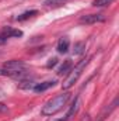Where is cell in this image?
<instances>
[{
	"label": "cell",
	"mask_w": 119,
	"mask_h": 121,
	"mask_svg": "<svg viewBox=\"0 0 119 121\" xmlns=\"http://www.w3.org/2000/svg\"><path fill=\"white\" fill-rule=\"evenodd\" d=\"M69 99H70V93H69V91H64V93H62V94L55 96L53 99H51L49 101L45 103V106H44L42 110H41V114L45 116V117H52V116H55L56 113H59L60 110L66 106V103L69 101Z\"/></svg>",
	"instance_id": "obj_1"
},
{
	"label": "cell",
	"mask_w": 119,
	"mask_h": 121,
	"mask_svg": "<svg viewBox=\"0 0 119 121\" xmlns=\"http://www.w3.org/2000/svg\"><path fill=\"white\" fill-rule=\"evenodd\" d=\"M90 59H81L76 66H74V69H71L70 70V73L67 75V78H66V80L63 82V85H62V87L64 89V90H67V89H70L77 80H79V78L81 76V73H83V70H84V68H86V65L88 63Z\"/></svg>",
	"instance_id": "obj_2"
},
{
	"label": "cell",
	"mask_w": 119,
	"mask_h": 121,
	"mask_svg": "<svg viewBox=\"0 0 119 121\" xmlns=\"http://www.w3.org/2000/svg\"><path fill=\"white\" fill-rule=\"evenodd\" d=\"M79 21H80V24L91 26V24H97V23H104L105 16L104 14H86V16H81Z\"/></svg>",
	"instance_id": "obj_3"
},
{
	"label": "cell",
	"mask_w": 119,
	"mask_h": 121,
	"mask_svg": "<svg viewBox=\"0 0 119 121\" xmlns=\"http://www.w3.org/2000/svg\"><path fill=\"white\" fill-rule=\"evenodd\" d=\"M3 69L11 70V72H21V70H25V69H27V65H25V62H23V60L13 59V60H7V62H4Z\"/></svg>",
	"instance_id": "obj_4"
},
{
	"label": "cell",
	"mask_w": 119,
	"mask_h": 121,
	"mask_svg": "<svg viewBox=\"0 0 119 121\" xmlns=\"http://www.w3.org/2000/svg\"><path fill=\"white\" fill-rule=\"evenodd\" d=\"M0 35L4 38H18V37H23V31L13 27H3L0 31Z\"/></svg>",
	"instance_id": "obj_5"
},
{
	"label": "cell",
	"mask_w": 119,
	"mask_h": 121,
	"mask_svg": "<svg viewBox=\"0 0 119 121\" xmlns=\"http://www.w3.org/2000/svg\"><path fill=\"white\" fill-rule=\"evenodd\" d=\"M79 108H80V99H79V97H76V100L73 101V104H71V107L69 108V111L66 113V116H64L62 120H59V121H69V120H71V118L77 114Z\"/></svg>",
	"instance_id": "obj_6"
},
{
	"label": "cell",
	"mask_w": 119,
	"mask_h": 121,
	"mask_svg": "<svg viewBox=\"0 0 119 121\" xmlns=\"http://www.w3.org/2000/svg\"><path fill=\"white\" fill-rule=\"evenodd\" d=\"M55 85H56V80H55V79H52V80H45V82H42V83H36L32 90L35 91V93H42V91L53 87Z\"/></svg>",
	"instance_id": "obj_7"
},
{
	"label": "cell",
	"mask_w": 119,
	"mask_h": 121,
	"mask_svg": "<svg viewBox=\"0 0 119 121\" xmlns=\"http://www.w3.org/2000/svg\"><path fill=\"white\" fill-rule=\"evenodd\" d=\"M71 69H73V62H71V59H66L63 62V65L58 69V73H59L60 76H67Z\"/></svg>",
	"instance_id": "obj_8"
},
{
	"label": "cell",
	"mask_w": 119,
	"mask_h": 121,
	"mask_svg": "<svg viewBox=\"0 0 119 121\" xmlns=\"http://www.w3.org/2000/svg\"><path fill=\"white\" fill-rule=\"evenodd\" d=\"M69 48H70V41H69V38H66V37H63V38H60L59 42H58V52L59 54H66L67 51H69Z\"/></svg>",
	"instance_id": "obj_9"
},
{
	"label": "cell",
	"mask_w": 119,
	"mask_h": 121,
	"mask_svg": "<svg viewBox=\"0 0 119 121\" xmlns=\"http://www.w3.org/2000/svg\"><path fill=\"white\" fill-rule=\"evenodd\" d=\"M36 14H38V10H28V11H24L23 14L17 16L16 20H17V21H25V20H28V18H31V17L36 16Z\"/></svg>",
	"instance_id": "obj_10"
},
{
	"label": "cell",
	"mask_w": 119,
	"mask_h": 121,
	"mask_svg": "<svg viewBox=\"0 0 119 121\" xmlns=\"http://www.w3.org/2000/svg\"><path fill=\"white\" fill-rule=\"evenodd\" d=\"M35 85H36V83H34V82H31V80H21L20 85H18V87H20V89H24V90H28V89H34Z\"/></svg>",
	"instance_id": "obj_11"
},
{
	"label": "cell",
	"mask_w": 119,
	"mask_h": 121,
	"mask_svg": "<svg viewBox=\"0 0 119 121\" xmlns=\"http://www.w3.org/2000/svg\"><path fill=\"white\" fill-rule=\"evenodd\" d=\"M84 49H86V44L84 42H76L74 44V54L76 55H81L83 52H84Z\"/></svg>",
	"instance_id": "obj_12"
},
{
	"label": "cell",
	"mask_w": 119,
	"mask_h": 121,
	"mask_svg": "<svg viewBox=\"0 0 119 121\" xmlns=\"http://www.w3.org/2000/svg\"><path fill=\"white\" fill-rule=\"evenodd\" d=\"M64 1H67V0H45V1H44V4H45V6H48V7H56V6L63 4Z\"/></svg>",
	"instance_id": "obj_13"
},
{
	"label": "cell",
	"mask_w": 119,
	"mask_h": 121,
	"mask_svg": "<svg viewBox=\"0 0 119 121\" xmlns=\"http://www.w3.org/2000/svg\"><path fill=\"white\" fill-rule=\"evenodd\" d=\"M114 0H94L92 1V6L94 7H104V6H108L111 4Z\"/></svg>",
	"instance_id": "obj_14"
},
{
	"label": "cell",
	"mask_w": 119,
	"mask_h": 121,
	"mask_svg": "<svg viewBox=\"0 0 119 121\" xmlns=\"http://www.w3.org/2000/svg\"><path fill=\"white\" fill-rule=\"evenodd\" d=\"M58 65V58H51V59L48 60V63H46V68H53V66H56Z\"/></svg>",
	"instance_id": "obj_15"
},
{
	"label": "cell",
	"mask_w": 119,
	"mask_h": 121,
	"mask_svg": "<svg viewBox=\"0 0 119 121\" xmlns=\"http://www.w3.org/2000/svg\"><path fill=\"white\" fill-rule=\"evenodd\" d=\"M3 111H7V106L3 104V103H0V113H3Z\"/></svg>",
	"instance_id": "obj_16"
},
{
	"label": "cell",
	"mask_w": 119,
	"mask_h": 121,
	"mask_svg": "<svg viewBox=\"0 0 119 121\" xmlns=\"http://www.w3.org/2000/svg\"><path fill=\"white\" fill-rule=\"evenodd\" d=\"M4 42H6V38L0 35V45H1V44H4Z\"/></svg>",
	"instance_id": "obj_17"
},
{
	"label": "cell",
	"mask_w": 119,
	"mask_h": 121,
	"mask_svg": "<svg viewBox=\"0 0 119 121\" xmlns=\"http://www.w3.org/2000/svg\"><path fill=\"white\" fill-rule=\"evenodd\" d=\"M1 97H4V91L0 89V99H1Z\"/></svg>",
	"instance_id": "obj_18"
}]
</instances>
